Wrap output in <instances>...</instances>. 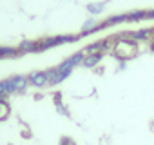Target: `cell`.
I'll return each mask as SVG.
<instances>
[{
    "label": "cell",
    "instance_id": "cell-5",
    "mask_svg": "<svg viewBox=\"0 0 154 145\" xmlns=\"http://www.w3.org/2000/svg\"><path fill=\"white\" fill-rule=\"evenodd\" d=\"M127 36H131L136 42H145V40H152L154 36V27H147V29H138V31H131L127 33Z\"/></svg>",
    "mask_w": 154,
    "mask_h": 145
},
{
    "label": "cell",
    "instance_id": "cell-6",
    "mask_svg": "<svg viewBox=\"0 0 154 145\" xmlns=\"http://www.w3.org/2000/svg\"><path fill=\"white\" fill-rule=\"evenodd\" d=\"M103 56H105V53H89V54H85L82 65H84L85 69H93V67H96V65L103 60Z\"/></svg>",
    "mask_w": 154,
    "mask_h": 145
},
{
    "label": "cell",
    "instance_id": "cell-2",
    "mask_svg": "<svg viewBox=\"0 0 154 145\" xmlns=\"http://www.w3.org/2000/svg\"><path fill=\"white\" fill-rule=\"evenodd\" d=\"M29 87V80L24 75H15L6 80H0V98H6L13 93H24Z\"/></svg>",
    "mask_w": 154,
    "mask_h": 145
},
{
    "label": "cell",
    "instance_id": "cell-4",
    "mask_svg": "<svg viewBox=\"0 0 154 145\" xmlns=\"http://www.w3.org/2000/svg\"><path fill=\"white\" fill-rule=\"evenodd\" d=\"M27 80H29V85L42 89L49 85V71H33L31 75H27Z\"/></svg>",
    "mask_w": 154,
    "mask_h": 145
},
{
    "label": "cell",
    "instance_id": "cell-14",
    "mask_svg": "<svg viewBox=\"0 0 154 145\" xmlns=\"http://www.w3.org/2000/svg\"><path fill=\"white\" fill-rule=\"evenodd\" d=\"M149 49L154 53V36H152V40H150V44H149Z\"/></svg>",
    "mask_w": 154,
    "mask_h": 145
},
{
    "label": "cell",
    "instance_id": "cell-11",
    "mask_svg": "<svg viewBox=\"0 0 154 145\" xmlns=\"http://www.w3.org/2000/svg\"><path fill=\"white\" fill-rule=\"evenodd\" d=\"M105 6H107V2H91V4H87V11H89V15H102L103 13V9H105Z\"/></svg>",
    "mask_w": 154,
    "mask_h": 145
},
{
    "label": "cell",
    "instance_id": "cell-12",
    "mask_svg": "<svg viewBox=\"0 0 154 145\" xmlns=\"http://www.w3.org/2000/svg\"><path fill=\"white\" fill-rule=\"evenodd\" d=\"M9 114H11V107H9V103H8V100H6V98H0V122L8 120Z\"/></svg>",
    "mask_w": 154,
    "mask_h": 145
},
{
    "label": "cell",
    "instance_id": "cell-10",
    "mask_svg": "<svg viewBox=\"0 0 154 145\" xmlns=\"http://www.w3.org/2000/svg\"><path fill=\"white\" fill-rule=\"evenodd\" d=\"M20 56L18 47H9V45H0V58H15Z\"/></svg>",
    "mask_w": 154,
    "mask_h": 145
},
{
    "label": "cell",
    "instance_id": "cell-3",
    "mask_svg": "<svg viewBox=\"0 0 154 145\" xmlns=\"http://www.w3.org/2000/svg\"><path fill=\"white\" fill-rule=\"evenodd\" d=\"M76 40H80L78 35H56V36H45V38H40L38 40V53L42 51H47V49H53V47H58V45H63V44H72Z\"/></svg>",
    "mask_w": 154,
    "mask_h": 145
},
{
    "label": "cell",
    "instance_id": "cell-7",
    "mask_svg": "<svg viewBox=\"0 0 154 145\" xmlns=\"http://www.w3.org/2000/svg\"><path fill=\"white\" fill-rule=\"evenodd\" d=\"M18 51H20V54H26V53H38V40H29V38L22 40V42L18 44Z\"/></svg>",
    "mask_w": 154,
    "mask_h": 145
},
{
    "label": "cell",
    "instance_id": "cell-8",
    "mask_svg": "<svg viewBox=\"0 0 154 145\" xmlns=\"http://www.w3.org/2000/svg\"><path fill=\"white\" fill-rule=\"evenodd\" d=\"M145 20V9H132L127 13V22L129 24H138Z\"/></svg>",
    "mask_w": 154,
    "mask_h": 145
},
{
    "label": "cell",
    "instance_id": "cell-9",
    "mask_svg": "<svg viewBox=\"0 0 154 145\" xmlns=\"http://www.w3.org/2000/svg\"><path fill=\"white\" fill-rule=\"evenodd\" d=\"M107 24V27H112V26H120V24H127V13H120V15H112L109 17L107 20H103Z\"/></svg>",
    "mask_w": 154,
    "mask_h": 145
},
{
    "label": "cell",
    "instance_id": "cell-1",
    "mask_svg": "<svg viewBox=\"0 0 154 145\" xmlns=\"http://www.w3.org/2000/svg\"><path fill=\"white\" fill-rule=\"evenodd\" d=\"M112 54L120 62H127L138 54V42L132 38H118L112 44Z\"/></svg>",
    "mask_w": 154,
    "mask_h": 145
},
{
    "label": "cell",
    "instance_id": "cell-13",
    "mask_svg": "<svg viewBox=\"0 0 154 145\" xmlns=\"http://www.w3.org/2000/svg\"><path fill=\"white\" fill-rule=\"evenodd\" d=\"M145 20H154V9H145Z\"/></svg>",
    "mask_w": 154,
    "mask_h": 145
}]
</instances>
